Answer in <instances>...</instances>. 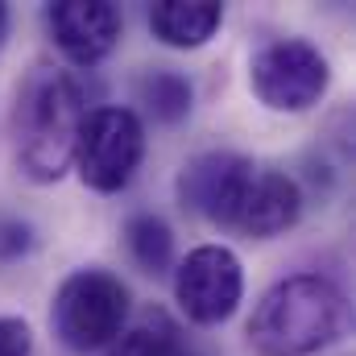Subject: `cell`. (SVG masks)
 Wrapping results in <instances>:
<instances>
[{
  "mask_svg": "<svg viewBox=\"0 0 356 356\" xmlns=\"http://www.w3.org/2000/svg\"><path fill=\"white\" fill-rule=\"evenodd\" d=\"M46 29L75 67H95L116 50L124 17L108 0H54L46 8Z\"/></svg>",
  "mask_w": 356,
  "mask_h": 356,
  "instance_id": "obj_8",
  "label": "cell"
},
{
  "mask_svg": "<svg viewBox=\"0 0 356 356\" xmlns=\"http://www.w3.org/2000/svg\"><path fill=\"white\" fill-rule=\"evenodd\" d=\"M249 83H253V95L273 112H307L323 99L332 83V67L319 46L302 38H282L253 54Z\"/></svg>",
  "mask_w": 356,
  "mask_h": 356,
  "instance_id": "obj_5",
  "label": "cell"
},
{
  "mask_svg": "<svg viewBox=\"0 0 356 356\" xmlns=\"http://www.w3.org/2000/svg\"><path fill=\"white\" fill-rule=\"evenodd\" d=\"M178 348H182L178 327L162 311H149L141 323H133L129 332H120L112 340V353L108 356H175Z\"/></svg>",
  "mask_w": 356,
  "mask_h": 356,
  "instance_id": "obj_13",
  "label": "cell"
},
{
  "mask_svg": "<svg viewBox=\"0 0 356 356\" xmlns=\"http://www.w3.org/2000/svg\"><path fill=\"white\" fill-rule=\"evenodd\" d=\"M4 25H8V8L0 4V38H4Z\"/></svg>",
  "mask_w": 356,
  "mask_h": 356,
  "instance_id": "obj_16",
  "label": "cell"
},
{
  "mask_svg": "<svg viewBox=\"0 0 356 356\" xmlns=\"http://www.w3.org/2000/svg\"><path fill=\"white\" fill-rule=\"evenodd\" d=\"M175 298L191 323L216 327L232 319L245 298V269L241 257L224 245H199L175 269Z\"/></svg>",
  "mask_w": 356,
  "mask_h": 356,
  "instance_id": "obj_6",
  "label": "cell"
},
{
  "mask_svg": "<svg viewBox=\"0 0 356 356\" xmlns=\"http://www.w3.org/2000/svg\"><path fill=\"white\" fill-rule=\"evenodd\" d=\"M29 245H33V228L25 220H0V257L4 261L29 253Z\"/></svg>",
  "mask_w": 356,
  "mask_h": 356,
  "instance_id": "obj_15",
  "label": "cell"
},
{
  "mask_svg": "<svg viewBox=\"0 0 356 356\" xmlns=\"http://www.w3.org/2000/svg\"><path fill=\"white\" fill-rule=\"evenodd\" d=\"M83 116H88L83 91L67 71L33 67L13 108L17 166L33 182H58L75 166V141H79Z\"/></svg>",
  "mask_w": 356,
  "mask_h": 356,
  "instance_id": "obj_1",
  "label": "cell"
},
{
  "mask_svg": "<svg viewBox=\"0 0 356 356\" xmlns=\"http://www.w3.org/2000/svg\"><path fill=\"white\" fill-rule=\"evenodd\" d=\"M220 21L224 8L211 0H162L149 8V33L175 50H199L203 42H211Z\"/></svg>",
  "mask_w": 356,
  "mask_h": 356,
  "instance_id": "obj_10",
  "label": "cell"
},
{
  "mask_svg": "<svg viewBox=\"0 0 356 356\" xmlns=\"http://www.w3.org/2000/svg\"><path fill=\"white\" fill-rule=\"evenodd\" d=\"M175 356H195V353H191V348H178V353Z\"/></svg>",
  "mask_w": 356,
  "mask_h": 356,
  "instance_id": "obj_17",
  "label": "cell"
},
{
  "mask_svg": "<svg viewBox=\"0 0 356 356\" xmlns=\"http://www.w3.org/2000/svg\"><path fill=\"white\" fill-rule=\"evenodd\" d=\"M129 286L108 269H75L50 307V327L71 353H95L124 332Z\"/></svg>",
  "mask_w": 356,
  "mask_h": 356,
  "instance_id": "obj_3",
  "label": "cell"
},
{
  "mask_svg": "<svg viewBox=\"0 0 356 356\" xmlns=\"http://www.w3.org/2000/svg\"><path fill=\"white\" fill-rule=\"evenodd\" d=\"M33 348V332L25 319H13V315H0V356H29Z\"/></svg>",
  "mask_w": 356,
  "mask_h": 356,
  "instance_id": "obj_14",
  "label": "cell"
},
{
  "mask_svg": "<svg viewBox=\"0 0 356 356\" xmlns=\"http://www.w3.org/2000/svg\"><path fill=\"white\" fill-rule=\"evenodd\" d=\"M253 175H257V166L249 158L232 154V149L199 154L178 170V203L186 211H195L199 220H207V224L232 228Z\"/></svg>",
  "mask_w": 356,
  "mask_h": 356,
  "instance_id": "obj_7",
  "label": "cell"
},
{
  "mask_svg": "<svg viewBox=\"0 0 356 356\" xmlns=\"http://www.w3.org/2000/svg\"><path fill=\"white\" fill-rule=\"evenodd\" d=\"M137 99L145 104V112H149L154 120L178 124V120L191 112V104H195V88H191L186 75L158 67V71H145V75L137 79Z\"/></svg>",
  "mask_w": 356,
  "mask_h": 356,
  "instance_id": "obj_12",
  "label": "cell"
},
{
  "mask_svg": "<svg viewBox=\"0 0 356 356\" xmlns=\"http://www.w3.org/2000/svg\"><path fill=\"white\" fill-rule=\"evenodd\" d=\"M348 323L344 290L319 273H294L269 286L245 327L249 348L261 356H311L340 340Z\"/></svg>",
  "mask_w": 356,
  "mask_h": 356,
  "instance_id": "obj_2",
  "label": "cell"
},
{
  "mask_svg": "<svg viewBox=\"0 0 356 356\" xmlns=\"http://www.w3.org/2000/svg\"><path fill=\"white\" fill-rule=\"evenodd\" d=\"M141 158H145V124L133 108L108 104L83 116L75 141V166L83 186L99 195H116L141 170Z\"/></svg>",
  "mask_w": 356,
  "mask_h": 356,
  "instance_id": "obj_4",
  "label": "cell"
},
{
  "mask_svg": "<svg viewBox=\"0 0 356 356\" xmlns=\"http://www.w3.org/2000/svg\"><path fill=\"white\" fill-rule=\"evenodd\" d=\"M302 216V191L298 182L282 170H257L249 191H245V203L236 211V232L253 236V241H269V236H282L286 228H294Z\"/></svg>",
  "mask_w": 356,
  "mask_h": 356,
  "instance_id": "obj_9",
  "label": "cell"
},
{
  "mask_svg": "<svg viewBox=\"0 0 356 356\" xmlns=\"http://www.w3.org/2000/svg\"><path fill=\"white\" fill-rule=\"evenodd\" d=\"M124 249H129V257L137 261L141 273H166V269L175 266V232H170V224L162 220V216H133L129 224H124Z\"/></svg>",
  "mask_w": 356,
  "mask_h": 356,
  "instance_id": "obj_11",
  "label": "cell"
}]
</instances>
